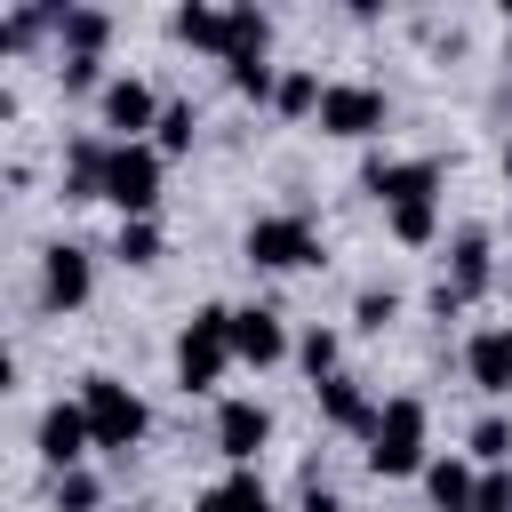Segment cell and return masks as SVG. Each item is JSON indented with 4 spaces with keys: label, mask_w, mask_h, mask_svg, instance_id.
I'll return each mask as SVG.
<instances>
[{
    "label": "cell",
    "mask_w": 512,
    "mask_h": 512,
    "mask_svg": "<svg viewBox=\"0 0 512 512\" xmlns=\"http://www.w3.org/2000/svg\"><path fill=\"white\" fill-rule=\"evenodd\" d=\"M240 352H232V312L224 304H200L192 320H184V336H176V384L184 392H216V376L232 368Z\"/></svg>",
    "instance_id": "cell-1"
},
{
    "label": "cell",
    "mask_w": 512,
    "mask_h": 512,
    "mask_svg": "<svg viewBox=\"0 0 512 512\" xmlns=\"http://www.w3.org/2000/svg\"><path fill=\"white\" fill-rule=\"evenodd\" d=\"M424 400H384L376 408V432H368V472L376 480H408L424 472Z\"/></svg>",
    "instance_id": "cell-2"
},
{
    "label": "cell",
    "mask_w": 512,
    "mask_h": 512,
    "mask_svg": "<svg viewBox=\"0 0 512 512\" xmlns=\"http://www.w3.org/2000/svg\"><path fill=\"white\" fill-rule=\"evenodd\" d=\"M80 408H88V432H96V448H112V456H128L136 440H144V400L120 384V376H88L80 384Z\"/></svg>",
    "instance_id": "cell-3"
},
{
    "label": "cell",
    "mask_w": 512,
    "mask_h": 512,
    "mask_svg": "<svg viewBox=\"0 0 512 512\" xmlns=\"http://www.w3.org/2000/svg\"><path fill=\"white\" fill-rule=\"evenodd\" d=\"M104 200L120 208V224H144V216H152V200H160V152H152V144H112Z\"/></svg>",
    "instance_id": "cell-4"
},
{
    "label": "cell",
    "mask_w": 512,
    "mask_h": 512,
    "mask_svg": "<svg viewBox=\"0 0 512 512\" xmlns=\"http://www.w3.org/2000/svg\"><path fill=\"white\" fill-rule=\"evenodd\" d=\"M248 264L256 272H296V264H320V240L304 216H256L248 224Z\"/></svg>",
    "instance_id": "cell-5"
},
{
    "label": "cell",
    "mask_w": 512,
    "mask_h": 512,
    "mask_svg": "<svg viewBox=\"0 0 512 512\" xmlns=\"http://www.w3.org/2000/svg\"><path fill=\"white\" fill-rule=\"evenodd\" d=\"M320 128H328V136H376V128H384V88L336 80V88L320 96Z\"/></svg>",
    "instance_id": "cell-6"
},
{
    "label": "cell",
    "mask_w": 512,
    "mask_h": 512,
    "mask_svg": "<svg viewBox=\"0 0 512 512\" xmlns=\"http://www.w3.org/2000/svg\"><path fill=\"white\" fill-rule=\"evenodd\" d=\"M88 280H96V272H88V248L56 240V248L40 256V304H48V312H80V304H88Z\"/></svg>",
    "instance_id": "cell-7"
},
{
    "label": "cell",
    "mask_w": 512,
    "mask_h": 512,
    "mask_svg": "<svg viewBox=\"0 0 512 512\" xmlns=\"http://www.w3.org/2000/svg\"><path fill=\"white\" fill-rule=\"evenodd\" d=\"M96 448V432H88V408L80 400H56L48 416H40V456H48V472H80V456Z\"/></svg>",
    "instance_id": "cell-8"
},
{
    "label": "cell",
    "mask_w": 512,
    "mask_h": 512,
    "mask_svg": "<svg viewBox=\"0 0 512 512\" xmlns=\"http://www.w3.org/2000/svg\"><path fill=\"white\" fill-rule=\"evenodd\" d=\"M360 184H368L384 208H400V200H432V192H440V160H368Z\"/></svg>",
    "instance_id": "cell-9"
},
{
    "label": "cell",
    "mask_w": 512,
    "mask_h": 512,
    "mask_svg": "<svg viewBox=\"0 0 512 512\" xmlns=\"http://www.w3.org/2000/svg\"><path fill=\"white\" fill-rule=\"evenodd\" d=\"M264 440H272V408H264V400H224V408H216V448H224L240 472L256 464Z\"/></svg>",
    "instance_id": "cell-10"
},
{
    "label": "cell",
    "mask_w": 512,
    "mask_h": 512,
    "mask_svg": "<svg viewBox=\"0 0 512 512\" xmlns=\"http://www.w3.org/2000/svg\"><path fill=\"white\" fill-rule=\"evenodd\" d=\"M160 112H168V104H160L144 80H112V88H104V128H112L120 144H144V128H160Z\"/></svg>",
    "instance_id": "cell-11"
},
{
    "label": "cell",
    "mask_w": 512,
    "mask_h": 512,
    "mask_svg": "<svg viewBox=\"0 0 512 512\" xmlns=\"http://www.w3.org/2000/svg\"><path fill=\"white\" fill-rule=\"evenodd\" d=\"M232 352H240L248 368H272V360H288V328H280V312H272V304H248V312H232Z\"/></svg>",
    "instance_id": "cell-12"
},
{
    "label": "cell",
    "mask_w": 512,
    "mask_h": 512,
    "mask_svg": "<svg viewBox=\"0 0 512 512\" xmlns=\"http://www.w3.org/2000/svg\"><path fill=\"white\" fill-rule=\"evenodd\" d=\"M488 280H496V264H488V232H456V248H448V296L456 304H472V296H488Z\"/></svg>",
    "instance_id": "cell-13"
},
{
    "label": "cell",
    "mask_w": 512,
    "mask_h": 512,
    "mask_svg": "<svg viewBox=\"0 0 512 512\" xmlns=\"http://www.w3.org/2000/svg\"><path fill=\"white\" fill-rule=\"evenodd\" d=\"M464 368H472L480 392H512V328H504V320L480 328V336L464 344Z\"/></svg>",
    "instance_id": "cell-14"
},
{
    "label": "cell",
    "mask_w": 512,
    "mask_h": 512,
    "mask_svg": "<svg viewBox=\"0 0 512 512\" xmlns=\"http://www.w3.org/2000/svg\"><path fill=\"white\" fill-rule=\"evenodd\" d=\"M104 176H112V144L80 136V144L64 152V200H104Z\"/></svg>",
    "instance_id": "cell-15"
},
{
    "label": "cell",
    "mask_w": 512,
    "mask_h": 512,
    "mask_svg": "<svg viewBox=\"0 0 512 512\" xmlns=\"http://www.w3.org/2000/svg\"><path fill=\"white\" fill-rule=\"evenodd\" d=\"M320 392V416L336 424V432H376V408H368V392L352 384V376H328V384H312Z\"/></svg>",
    "instance_id": "cell-16"
},
{
    "label": "cell",
    "mask_w": 512,
    "mask_h": 512,
    "mask_svg": "<svg viewBox=\"0 0 512 512\" xmlns=\"http://www.w3.org/2000/svg\"><path fill=\"white\" fill-rule=\"evenodd\" d=\"M424 488H432V512H472L480 472H472L464 456H432V464H424Z\"/></svg>",
    "instance_id": "cell-17"
},
{
    "label": "cell",
    "mask_w": 512,
    "mask_h": 512,
    "mask_svg": "<svg viewBox=\"0 0 512 512\" xmlns=\"http://www.w3.org/2000/svg\"><path fill=\"white\" fill-rule=\"evenodd\" d=\"M264 40H272V16L264 8H224V64L264 56Z\"/></svg>",
    "instance_id": "cell-18"
},
{
    "label": "cell",
    "mask_w": 512,
    "mask_h": 512,
    "mask_svg": "<svg viewBox=\"0 0 512 512\" xmlns=\"http://www.w3.org/2000/svg\"><path fill=\"white\" fill-rule=\"evenodd\" d=\"M192 512H272V496H264V480H256V472H232V480H216Z\"/></svg>",
    "instance_id": "cell-19"
},
{
    "label": "cell",
    "mask_w": 512,
    "mask_h": 512,
    "mask_svg": "<svg viewBox=\"0 0 512 512\" xmlns=\"http://www.w3.org/2000/svg\"><path fill=\"white\" fill-rule=\"evenodd\" d=\"M56 32H64V56H96V48H104V32H112V16H104V8H64V24H56Z\"/></svg>",
    "instance_id": "cell-20"
},
{
    "label": "cell",
    "mask_w": 512,
    "mask_h": 512,
    "mask_svg": "<svg viewBox=\"0 0 512 512\" xmlns=\"http://www.w3.org/2000/svg\"><path fill=\"white\" fill-rule=\"evenodd\" d=\"M176 40H192V48L224 56V8H200V0H184V8H176Z\"/></svg>",
    "instance_id": "cell-21"
},
{
    "label": "cell",
    "mask_w": 512,
    "mask_h": 512,
    "mask_svg": "<svg viewBox=\"0 0 512 512\" xmlns=\"http://www.w3.org/2000/svg\"><path fill=\"white\" fill-rule=\"evenodd\" d=\"M192 136H200V112H192V104H168L160 128H152V152H160V160H168V152H192Z\"/></svg>",
    "instance_id": "cell-22"
},
{
    "label": "cell",
    "mask_w": 512,
    "mask_h": 512,
    "mask_svg": "<svg viewBox=\"0 0 512 512\" xmlns=\"http://www.w3.org/2000/svg\"><path fill=\"white\" fill-rule=\"evenodd\" d=\"M320 96H328V88H320V80H312V72H280V96H272V104H280V112H288V120H304V112H312V120H320Z\"/></svg>",
    "instance_id": "cell-23"
},
{
    "label": "cell",
    "mask_w": 512,
    "mask_h": 512,
    "mask_svg": "<svg viewBox=\"0 0 512 512\" xmlns=\"http://www.w3.org/2000/svg\"><path fill=\"white\" fill-rule=\"evenodd\" d=\"M432 232H440V208H432V200H400V208H392V240H408V248H424Z\"/></svg>",
    "instance_id": "cell-24"
},
{
    "label": "cell",
    "mask_w": 512,
    "mask_h": 512,
    "mask_svg": "<svg viewBox=\"0 0 512 512\" xmlns=\"http://www.w3.org/2000/svg\"><path fill=\"white\" fill-rule=\"evenodd\" d=\"M224 72H232V88H240V96H256V104H272V96H280V72H272L264 56H240V64H224Z\"/></svg>",
    "instance_id": "cell-25"
},
{
    "label": "cell",
    "mask_w": 512,
    "mask_h": 512,
    "mask_svg": "<svg viewBox=\"0 0 512 512\" xmlns=\"http://www.w3.org/2000/svg\"><path fill=\"white\" fill-rule=\"evenodd\" d=\"M112 256H120V264H160V224H152V216H144V224H120Z\"/></svg>",
    "instance_id": "cell-26"
},
{
    "label": "cell",
    "mask_w": 512,
    "mask_h": 512,
    "mask_svg": "<svg viewBox=\"0 0 512 512\" xmlns=\"http://www.w3.org/2000/svg\"><path fill=\"white\" fill-rule=\"evenodd\" d=\"M392 312H400V296H392V288H360V296H352V320H360L368 336H384V328H392Z\"/></svg>",
    "instance_id": "cell-27"
},
{
    "label": "cell",
    "mask_w": 512,
    "mask_h": 512,
    "mask_svg": "<svg viewBox=\"0 0 512 512\" xmlns=\"http://www.w3.org/2000/svg\"><path fill=\"white\" fill-rule=\"evenodd\" d=\"M296 360H304L312 384H328V376H336V328H312V336L296 344Z\"/></svg>",
    "instance_id": "cell-28"
},
{
    "label": "cell",
    "mask_w": 512,
    "mask_h": 512,
    "mask_svg": "<svg viewBox=\"0 0 512 512\" xmlns=\"http://www.w3.org/2000/svg\"><path fill=\"white\" fill-rule=\"evenodd\" d=\"M472 456L496 472V464L512 456V424H504V416H480V424H472Z\"/></svg>",
    "instance_id": "cell-29"
},
{
    "label": "cell",
    "mask_w": 512,
    "mask_h": 512,
    "mask_svg": "<svg viewBox=\"0 0 512 512\" xmlns=\"http://www.w3.org/2000/svg\"><path fill=\"white\" fill-rule=\"evenodd\" d=\"M96 496H104V488H96L88 464H80V472H56V512H96Z\"/></svg>",
    "instance_id": "cell-30"
},
{
    "label": "cell",
    "mask_w": 512,
    "mask_h": 512,
    "mask_svg": "<svg viewBox=\"0 0 512 512\" xmlns=\"http://www.w3.org/2000/svg\"><path fill=\"white\" fill-rule=\"evenodd\" d=\"M472 512H512V472H480V488H472Z\"/></svg>",
    "instance_id": "cell-31"
},
{
    "label": "cell",
    "mask_w": 512,
    "mask_h": 512,
    "mask_svg": "<svg viewBox=\"0 0 512 512\" xmlns=\"http://www.w3.org/2000/svg\"><path fill=\"white\" fill-rule=\"evenodd\" d=\"M64 88H112L104 80V56H64Z\"/></svg>",
    "instance_id": "cell-32"
},
{
    "label": "cell",
    "mask_w": 512,
    "mask_h": 512,
    "mask_svg": "<svg viewBox=\"0 0 512 512\" xmlns=\"http://www.w3.org/2000/svg\"><path fill=\"white\" fill-rule=\"evenodd\" d=\"M296 512H344V504H336V488H320V480H312V488H304V504H296Z\"/></svg>",
    "instance_id": "cell-33"
},
{
    "label": "cell",
    "mask_w": 512,
    "mask_h": 512,
    "mask_svg": "<svg viewBox=\"0 0 512 512\" xmlns=\"http://www.w3.org/2000/svg\"><path fill=\"white\" fill-rule=\"evenodd\" d=\"M504 176H512V144H504Z\"/></svg>",
    "instance_id": "cell-34"
},
{
    "label": "cell",
    "mask_w": 512,
    "mask_h": 512,
    "mask_svg": "<svg viewBox=\"0 0 512 512\" xmlns=\"http://www.w3.org/2000/svg\"><path fill=\"white\" fill-rule=\"evenodd\" d=\"M504 64H512V48H504Z\"/></svg>",
    "instance_id": "cell-35"
}]
</instances>
